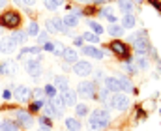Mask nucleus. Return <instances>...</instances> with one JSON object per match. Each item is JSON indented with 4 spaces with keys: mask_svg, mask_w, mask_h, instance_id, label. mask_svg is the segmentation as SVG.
I'll return each mask as SVG.
<instances>
[{
    "mask_svg": "<svg viewBox=\"0 0 161 131\" xmlns=\"http://www.w3.org/2000/svg\"><path fill=\"white\" fill-rule=\"evenodd\" d=\"M137 66H139V69H146L148 68V58L146 56H139L137 58Z\"/></svg>",
    "mask_w": 161,
    "mask_h": 131,
    "instance_id": "nucleus-32",
    "label": "nucleus"
},
{
    "mask_svg": "<svg viewBox=\"0 0 161 131\" xmlns=\"http://www.w3.org/2000/svg\"><path fill=\"white\" fill-rule=\"evenodd\" d=\"M107 32H109L111 36H124V28H122L120 25H116V23H114V25H109V26H107Z\"/></svg>",
    "mask_w": 161,
    "mask_h": 131,
    "instance_id": "nucleus-25",
    "label": "nucleus"
},
{
    "mask_svg": "<svg viewBox=\"0 0 161 131\" xmlns=\"http://www.w3.org/2000/svg\"><path fill=\"white\" fill-rule=\"evenodd\" d=\"M141 38H146V32H144V30L131 34V36H129V41H131V43H135V41H137V40H141Z\"/></svg>",
    "mask_w": 161,
    "mask_h": 131,
    "instance_id": "nucleus-31",
    "label": "nucleus"
},
{
    "mask_svg": "<svg viewBox=\"0 0 161 131\" xmlns=\"http://www.w3.org/2000/svg\"><path fill=\"white\" fill-rule=\"evenodd\" d=\"M88 26H90V28H92L96 34H101V32H103V28H101L97 23H94V21H88Z\"/></svg>",
    "mask_w": 161,
    "mask_h": 131,
    "instance_id": "nucleus-37",
    "label": "nucleus"
},
{
    "mask_svg": "<svg viewBox=\"0 0 161 131\" xmlns=\"http://www.w3.org/2000/svg\"><path fill=\"white\" fill-rule=\"evenodd\" d=\"M60 97H62V101H64V105L66 107H75L77 105V92H73V90H64L62 94H60Z\"/></svg>",
    "mask_w": 161,
    "mask_h": 131,
    "instance_id": "nucleus-9",
    "label": "nucleus"
},
{
    "mask_svg": "<svg viewBox=\"0 0 161 131\" xmlns=\"http://www.w3.org/2000/svg\"><path fill=\"white\" fill-rule=\"evenodd\" d=\"M62 58L66 62H77V51L75 49H69V47H64V52H62Z\"/></svg>",
    "mask_w": 161,
    "mask_h": 131,
    "instance_id": "nucleus-19",
    "label": "nucleus"
},
{
    "mask_svg": "<svg viewBox=\"0 0 161 131\" xmlns=\"http://www.w3.org/2000/svg\"><path fill=\"white\" fill-rule=\"evenodd\" d=\"M6 4H8V0H0V8H4Z\"/></svg>",
    "mask_w": 161,
    "mask_h": 131,
    "instance_id": "nucleus-51",
    "label": "nucleus"
},
{
    "mask_svg": "<svg viewBox=\"0 0 161 131\" xmlns=\"http://www.w3.org/2000/svg\"><path fill=\"white\" fill-rule=\"evenodd\" d=\"M15 47H17V45L13 43L9 38H2V40H0V52L11 54V52H15Z\"/></svg>",
    "mask_w": 161,
    "mask_h": 131,
    "instance_id": "nucleus-13",
    "label": "nucleus"
},
{
    "mask_svg": "<svg viewBox=\"0 0 161 131\" xmlns=\"http://www.w3.org/2000/svg\"><path fill=\"white\" fill-rule=\"evenodd\" d=\"M90 2H96V4H103V2H107V0H90Z\"/></svg>",
    "mask_w": 161,
    "mask_h": 131,
    "instance_id": "nucleus-52",
    "label": "nucleus"
},
{
    "mask_svg": "<svg viewBox=\"0 0 161 131\" xmlns=\"http://www.w3.org/2000/svg\"><path fill=\"white\" fill-rule=\"evenodd\" d=\"M54 47H56V43H53V41H47V43L43 45V49H45V51H49V52H53V51H54Z\"/></svg>",
    "mask_w": 161,
    "mask_h": 131,
    "instance_id": "nucleus-43",
    "label": "nucleus"
},
{
    "mask_svg": "<svg viewBox=\"0 0 161 131\" xmlns=\"http://www.w3.org/2000/svg\"><path fill=\"white\" fill-rule=\"evenodd\" d=\"M13 90H15V92H13V96H15L19 101H26V99H28V96H30V88H28V86H15Z\"/></svg>",
    "mask_w": 161,
    "mask_h": 131,
    "instance_id": "nucleus-16",
    "label": "nucleus"
},
{
    "mask_svg": "<svg viewBox=\"0 0 161 131\" xmlns=\"http://www.w3.org/2000/svg\"><path fill=\"white\" fill-rule=\"evenodd\" d=\"M103 88H107L109 92L116 94V92H131L133 90V85L127 77H107L103 79Z\"/></svg>",
    "mask_w": 161,
    "mask_h": 131,
    "instance_id": "nucleus-1",
    "label": "nucleus"
},
{
    "mask_svg": "<svg viewBox=\"0 0 161 131\" xmlns=\"http://www.w3.org/2000/svg\"><path fill=\"white\" fill-rule=\"evenodd\" d=\"M53 2H54L56 6H64V4H66V0H53Z\"/></svg>",
    "mask_w": 161,
    "mask_h": 131,
    "instance_id": "nucleus-50",
    "label": "nucleus"
},
{
    "mask_svg": "<svg viewBox=\"0 0 161 131\" xmlns=\"http://www.w3.org/2000/svg\"><path fill=\"white\" fill-rule=\"evenodd\" d=\"M82 41H84L82 38H73V45H75V47H80V45H82Z\"/></svg>",
    "mask_w": 161,
    "mask_h": 131,
    "instance_id": "nucleus-45",
    "label": "nucleus"
},
{
    "mask_svg": "<svg viewBox=\"0 0 161 131\" xmlns=\"http://www.w3.org/2000/svg\"><path fill=\"white\" fill-rule=\"evenodd\" d=\"M94 77H96V79H101V77H103V71H96Z\"/></svg>",
    "mask_w": 161,
    "mask_h": 131,
    "instance_id": "nucleus-49",
    "label": "nucleus"
},
{
    "mask_svg": "<svg viewBox=\"0 0 161 131\" xmlns=\"http://www.w3.org/2000/svg\"><path fill=\"white\" fill-rule=\"evenodd\" d=\"M79 2H88V0H79Z\"/></svg>",
    "mask_w": 161,
    "mask_h": 131,
    "instance_id": "nucleus-55",
    "label": "nucleus"
},
{
    "mask_svg": "<svg viewBox=\"0 0 161 131\" xmlns=\"http://www.w3.org/2000/svg\"><path fill=\"white\" fill-rule=\"evenodd\" d=\"M43 112H45L47 118H56V111H54V107L49 103V99H47V103L43 105Z\"/></svg>",
    "mask_w": 161,
    "mask_h": 131,
    "instance_id": "nucleus-28",
    "label": "nucleus"
},
{
    "mask_svg": "<svg viewBox=\"0 0 161 131\" xmlns=\"http://www.w3.org/2000/svg\"><path fill=\"white\" fill-rule=\"evenodd\" d=\"M109 120H111V116H109V112H107L105 109H96V111L90 114L88 128H90V131H99L109 124Z\"/></svg>",
    "mask_w": 161,
    "mask_h": 131,
    "instance_id": "nucleus-2",
    "label": "nucleus"
},
{
    "mask_svg": "<svg viewBox=\"0 0 161 131\" xmlns=\"http://www.w3.org/2000/svg\"><path fill=\"white\" fill-rule=\"evenodd\" d=\"M122 28H133L135 26V17L131 15V13H127V15H124L122 17Z\"/></svg>",
    "mask_w": 161,
    "mask_h": 131,
    "instance_id": "nucleus-23",
    "label": "nucleus"
},
{
    "mask_svg": "<svg viewBox=\"0 0 161 131\" xmlns=\"http://www.w3.org/2000/svg\"><path fill=\"white\" fill-rule=\"evenodd\" d=\"M19 23H21V17L17 11H6L0 19V25L8 26V28H15V26H19Z\"/></svg>",
    "mask_w": 161,
    "mask_h": 131,
    "instance_id": "nucleus-5",
    "label": "nucleus"
},
{
    "mask_svg": "<svg viewBox=\"0 0 161 131\" xmlns=\"http://www.w3.org/2000/svg\"><path fill=\"white\" fill-rule=\"evenodd\" d=\"M111 51H114L116 54H120V56H124V58H127V56H129L127 45H125V43H122V41H118V40L111 43Z\"/></svg>",
    "mask_w": 161,
    "mask_h": 131,
    "instance_id": "nucleus-12",
    "label": "nucleus"
},
{
    "mask_svg": "<svg viewBox=\"0 0 161 131\" xmlns=\"http://www.w3.org/2000/svg\"><path fill=\"white\" fill-rule=\"evenodd\" d=\"M107 94H109V90H107V88H101L99 92H96V99H99V101H107Z\"/></svg>",
    "mask_w": 161,
    "mask_h": 131,
    "instance_id": "nucleus-33",
    "label": "nucleus"
},
{
    "mask_svg": "<svg viewBox=\"0 0 161 131\" xmlns=\"http://www.w3.org/2000/svg\"><path fill=\"white\" fill-rule=\"evenodd\" d=\"M43 105H45V99H36V101H34V103L30 105V111L34 112V111H38V109H41Z\"/></svg>",
    "mask_w": 161,
    "mask_h": 131,
    "instance_id": "nucleus-35",
    "label": "nucleus"
},
{
    "mask_svg": "<svg viewBox=\"0 0 161 131\" xmlns=\"http://www.w3.org/2000/svg\"><path fill=\"white\" fill-rule=\"evenodd\" d=\"M0 30H2V28H0Z\"/></svg>",
    "mask_w": 161,
    "mask_h": 131,
    "instance_id": "nucleus-57",
    "label": "nucleus"
},
{
    "mask_svg": "<svg viewBox=\"0 0 161 131\" xmlns=\"http://www.w3.org/2000/svg\"><path fill=\"white\" fill-rule=\"evenodd\" d=\"M159 112H161V111H159Z\"/></svg>",
    "mask_w": 161,
    "mask_h": 131,
    "instance_id": "nucleus-58",
    "label": "nucleus"
},
{
    "mask_svg": "<svg viewBox=\"0 0 161 131\" xmlns=\"http://www.w3.org/2000/svg\"><path fill=\"white\" fill-rule=\"evenodd\" d=\"M82 52H84L86 56H92V58H96V60H101V58H103V51H99V49H96V47H92V45H86V47H82Z\"/></svg>",
    "mask_w": 161,
    "mask_h": 131,
    "instance_id": "nucleus-15",
    "label": "nucleus"
},
{
    "mask_svg": "<svg viewBox=\"0 0 161 131\" xmlns=\"http://www.w3.org/2000/svg\"><path fill=\"white\" fill-rule=\"evenodd\" d=\"M13 112H15V120H17L19 126H23V128H32L34 118H32V114H30L28 111H21V109H17V111H13Z\"/></svg>",
    "mask_w": 161,
    "mask_h": 131,
    "instance_id": "nucleus-6",
    "label": "nucleus"
},
{
    "mask_svg": "<svg viewBox=\"0 0 161 131\" xmlns=\"http://www.w3.org/2000/svg\"><path fill=\"white\" fill-rule=\"evenodd\" d=\"M43 92H45V96H49V97H54V96H56V88L53 86V85H47V86L43 88Z\"/></svg>",
    "mask_w": 161,
    "mask_h": 131,
    "instance_id": "nucleus-34",
    "label": "nucleus"
},
{
    "mask_svg": "<svg viewBox=\"0 0 161 131\" xmlns=\"http://www.w3.org/2000/svg\"><path fill=\"white\" fill-rule=\"evenodd\" d=\"M40 124H41V128H51V118L41 116V118H40Z\"/></svg>",
    "mask_w": 161,
    "mask_h": 131,
    "instance_id": "nucleus-42",
    "label": "nucleus"
},
{
    "mask_svg": "<svg viewBox=\"0 0 161 131\" xmlns=\"http://www.w3.org/2000/svg\"><path fill=\"white\" fill-rule=\"evenodd\" d=\"M79 15H80V11H73V13H68L62 21H64V25L68 26V28H73V26H77L79 25Z\"/></svg>",
    "mask_w": 161,
    "mask_h": 131,
    "instance_id": "nucleus-11",
    "label": "nucleus"
},
{
    "mask_svg": "<svg viewBox=\"0 0 161 131\" xmlns=\"http://www.w3.org/2000/svg\"><path fill=\"white\" fill-rule=\"evenodd\" d=\"M107 107L114 109V111H125L129 107V97L124 96L122 92H116L114 96H111V99L107 101Z\"/></svg>",
    "mask_w": 161,
    "mask_h": 131,
    "instance_id": "nucleus-3",
    "label": "nucleus"
},
{
    "mask_svg": "<svg viewBox=\"0 0 161 131\" xmlns=\"http://www.w3.org/2000/svg\"><path fill=\"white\" fill-rule=\"evenodd\" d=\"M101 17H105V19H107V21H109V23H111V25H114V23H116V21H118V19H116V17H114V15H113V11H111V8H109V6H107V8H103V9H101Z\"/></svg>",
    "mask_w": 161,
    "mask_h": 131,
    "instance_id": "nucleus-26",
    "label": "nucleus"
},
{
    "mask_svg": "<svg viewBox=\"0 0 161 131\" xmlns=\"http://www.w3.org/2000/svg\"><path fill=\"white\" fill-rule=\"evenodd\" d=\"M38 54H40V47H25L17 54V60H25L26 56H38Z\"/></svg>",
    "mask_w": 161,
    "mask_h": 131,
    "instance_id": "nucleus-14",
    "label": "nucleus"
},
{
    "mask_svg": "<svg viewBox=\"0 0 161 131\" xmlns=\"http://www.w3.org/2000/svg\"><path fill=\"white\" fill-rule=\"evenodd\" d=\"M28 34L30 36H38V25L36 23H30L28 25Z\"/></svg>",
    "mask_w": 161,
    "mask_h": 131,
    "instance_id": "nucleus-40",
    "label": "nucleus"
},
{
    "mask_svg": "<svg viewBox=\"0 0 161 131\" xmlns=\"http://www.w3.org/2000/svg\"><path fill=\"white\" fill-rule=\"evenodd\" d=\"M36 0H23V6H34Z\"/></svg>",
    "mask_w": 161,
    "mask_h": 131,
    "instance_id": "nucleus-46",
    "label": "nucleus"
},
{
    "mask_svg": "<svg viewBox=\"0 0 161 131\" xmlns=\"http://www.w3.org/2000/svg\"><path fill=\"white\" fill-rule=\"evenodd\" d=\"M0 131H19V124L13 120H2L0 122Z\"/></svg>",
    "mask_w": 161,
    "mask_h": 131,
    "instance_id": "nucleus-20",
    "label": "nucleus"
},
{
    "mask_svg": "<svg viewBox=\"0 0 161 131\" xmlns=\"http://www.w3.org/2000/svg\"><path fill=\"white\" fill-rule=\"evenodd\" d=\"M53 52H54V54H56V56H62V52H64V47H60V45H56V47H54V51H53Z\"/></svg>",
    "mask_w": 161,
    "mask_h": 131,
    "instance_id": "nucleus-44",
    "label": "nucleus"
},
{
    "mask_svg": "<svg viewBox=\"0 0 161 131\" xmlns=\"http://www.w3.org/2000/svg\"><path fill=\"white\" fill-rule=\"evenodd\" d=\"M38 41H40V45H45L49 41V32H47V30L41 32V34H38Z\"/></svg>",
    "mask_w": 161,
    "mask_h": 131,
    "instance_id": "nucleus-36",
    "label": "nucleus"
},
{
    "mask_svg": "<svg viewBox=\"0 0 161 131\" xmlns=\"http://www.w3.org/2000/svg\"><path fill=\"white\" fill-rule=\"evenodd\" d=\"M77 94L80 97H96V83L94 81H80L79 86H77Z\"/></svg>",
    "mask_w": 161,
    "mask_h": 131,
    "instance_id": "nucleus-4",
    "label": "nucleus"
},
{
    "mask_svg": "<svg viewBox=\"0 0 161 131\" xmlns=\"http://www.w3.org/2000/svg\"><path fill=\"white\" fill-rule=\"evenodd\" d=\"M38 131H51V128H40Z\"/></svg>",
    "mask_w": 161,
    "mask_h": 131,
    "instance_id": "nucleus-53",
    "label": "nucleus"
},
{
    "mask_svg": "<svg viewBox=\"0 0 161 131\" xmlns=\"http://www.w3.org/2000/svg\"><path fill=\"white\" fill-rule=\"evenodd\" d=\"M125 71H129V73H133V71H135V68H131V64L127 62V64H125Z\"/></svg>",
    "mask_w": 161,
    "mask_h": 131,
    "instance_id": "nucleus-47",
    "label": "nucleus"
},
{
    "mask_svg": "<svg viewBox=\"0 0 161 131\" xmlns=\"http://www.w3.org/2000/svg\"><path fill=\"white\" fill-rule=\"evenodd\" d=\"M9 40H11L15 45H23V43H26L28 34H26V32H23V30H17V32H13V34L9 36Z\"/></svg>",
    "mask_w": 161,
    "mask_h": 131,
    "instance_id": "nucleus-17",
    "label": "nucleus"
},
{
    "mask_svg": "<svg viewBox=\"0 0 161 131\" xmlns=\"http://www.w3.org/2000/svg\"><path fill=\"white\" fill-rule=\"evenodd\" d=\"M53 86L56 88V90H68V79L66 77H62V75H56L54 77V83H53Z\"/></svg>",
    "mask_w": 161,
    "mask_h": 131,
    "instance_id": "nucleus-22",
    "label": "nucleus"
},
{
    "mask_svg": "<svg viewBox=\"0 0 161 131\" xmlns=\"http://www.w3.org/2000/svg\"><path fill=\"white\" fill-rule=\"evenodd\" d=\"M82 40L92 41V43H97V41H99V36H96V34H92V32H86V34L82 36Z\"/></svg>",
    "mask_w": 161,
    "mask_h": 131,
    "instance_id": "nucleus-30",
    "label": "nucleus"
},
{
    "mask_svg": "<svg viewBox=\"0 0 161 131\" xmlns=\"http://www.w3.org/2000/svg\"><path fill=\"white\" fill-rule=\"evenodd\" d=\"M4 99H11V92H9V90L4 92Z\"/></svg>",
    "mask_w": 161,
    "mask_h": 131,
    "instance_id": "nucleus-48",
    "label": "nucleus"
},
{
    "mask_svg": "<svg viewBox=\"0 0 161 131\" xmlns=\"http://www.w3.org/2000/svg\"><path fill=\"white\" fill-rule=\"evenodd\" d=\"M13 73H15V64L11 60L0 64V75H13Z\"/></svg>",
    "mask_w": 161,
    "mask_h": 131,
    "instance_id": "nucleus-18",
    "label": "nucleus"
},
{
    "mask_svg": "<svg viewBox=\"0 0 161 131\" xmlns=\"http://www.w3.org/2000/svg\"><path fill=\"white\" fill-rule=\"evenodd\" d=\"M135 2H142V0H135Z\"/></svg>",
    "mask_w": 161,
    "mask_h": 131,
    "instance_id": "nucleus-56",
    "label": "nucleus"
},
{
    "mask_svg": "<svg viewBox=\"0 0 161 131\" xmlns=\"http://www.w3.org/2000/svg\"><path fill=\"white\" fill-rule=\"evenodd\" d=\"M73 71H75V75L86 77V75H90V73H92V64H90V62H86V60H77V62H75V66H73Z\"/></svg>",
    "mask_w": 161,
    "mask_h": 131,
    "instance_id": "nucleus-7",
    "label": "nucleus"
},
{
    "mask_svg": "<svg viewBox=\"0 0 161 131\" xmlns=\"http://www.w3.org/2000/svg\"><path fill=\"white\" fill-rule=\"evenodd\" d=\"M32 97H34V99H43V97H45V92H43V88H36V90L32 92Z\"/></svg>",
    "mask_w": 161,
    "mask_h": 131,
    "instance_id": "nucleus-38",
    "label": "nucleus"
},
{
    "mask_svg": "<svg viewBox=\"0 0 161 131\" xmlns=\"http://www.w3.org/2000/svg\"><path fill=\"white\" fill-rule=\"evenodd\" d=\"M135 52L139 54V56H144V54H148L150 52V41H148V38H141V40H137L135 43Z\"/></svg>",
    "mask_w": 161,
    "mask_h": 131,
    "instance_id": "nucleus-8",
    "label": "nucleus"
},
{
    "mask_svg": "<svg viewBox=\"0 0 161 131\" xmlns=\"http://www.w3.org/2000/svg\"><path fill=\"white\" fill-rule=\"evenodd\" d=\"M66 128L69 131H79L80 129V122L77 118H66Z\"/></svg>",
    "mask_w": 161,
    "mask_h": 131,
    "instance_id": "nucleus-24",
    "label": "nucleus"
},
{
    "mask_svg": "<svg viewBox=\"0 0 161 131\" xmlns=\"http://www.w3.org/2000/svg\"><path fill=\"white\" fill-rule=\"evenodd\" d=\"M75 114H77L79 118L86 116V114H88V107H86L84 103H77V105H75Z\"/></svg>",
    "mask_w": 161,
    "mask_h": 131,
    "instance_id": "nucleus-29",
    "label": "nucleus"
},
{
    "mask_svg": "<svg viewBox=\"0 0 161 131\" xmlns=\"http://www.w3.org/2000/svg\"><path fill=\"white\" fill-rule=\"evenodd\" d=\"M45 30H47V32H56V26H54V23H53V19H49V21H45Z\"/></svg>",
    "mask_w": 161,
    "mask_h": 131,
    "instance_id": "nucleus-39",
    "label": "nucleus"
},
{
    "mask_svg": "<svg viewBox=\"0 0 161 131\" xmlns=\"http://www.w3.org/2000/svg\"><path fill=\"white\" fill-rule=\"evenodd\" d=\"M45 8H47L49 11H56V8H58V6H56L53 0H45Z\"/></svg>",
    "mask_w": 161,
    "mask_h": 131,
    "instance_id": "nucleus-41",
    "label": "nucleus"
},
{
    "mask_svg": "<svg viewBox=\"0 0 161 131\" xmlns=\"http://www.w3.org/2000/svg\"><path fill=\"white\" fill-rule=\"evenodd\" d=\"M53 23H54V26H56V32H64V34H71V30L64 25V21L62 19H53Z\"/></svg>",
    "mask_w": 161,
    "mask_h": 131,
    "instance_id": "nucleus-27",
    "label": "nucleus"
},
{
    "mask_svg": "<svg viewBox=\"0 0 161 131\" xmlns=\"http://www.w3.org/2000/svg\"><path fill=\"white\" fill-rule=\"evenodd\" d=\"M118 8H120V11L124 15H127V13H131L133 11V0H118Z\"/></svg>",
    "mask_w": 161,
    "mask_h": 131,
    "instance_id": "nucleus-21",
    "label": "nucleus"
},
{
    "mask_svg": "<svg viewBox=\"0 0 161 131\" xmlns=\"http://www.w3.org/2000/svg\"><path fill=\"white\" fill-rule=\"evenodd\" d=\"M15 4H19V6H23V0H13Z\"/></svg>",
    "mask_w": 161,
    "mask_h": 131,
    "instance_id": "nucleus-54",
    "label": "nucleus"
},
{
    "mask_svg": "<svg viewBox=\"0 0 161 131\" xmlns=\"http://www.w3.org/2000/svg\"><path fill=\"white\" fill-rule=\"evenodd\" d=\"M25 69H26V73H28V75H32V77H40L41 71H43L41 62H38V60H28V62H26V66H25Z\"/></svg>",
    "mask_w": 161,
    "mask_h": 131,
    "instance_id": "nucleus-10",
    "label": "nucleus"
}]
</instances>
